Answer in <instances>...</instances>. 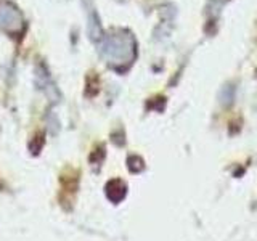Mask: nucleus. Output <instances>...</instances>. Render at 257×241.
I'll return each instance as SVG.
<instances>
[{
	"instance_id": "nucleus-1",
	"label": "nucleus",
	"mask_w": 257,
	"mask_h": 241,
	"mask_svg": "<svg viewBox=\"0 0 257 241\" xmlns=\"http://www.w3.org/2000/svg\"><path fill=\"white\" fill-rule=\"evenodd\" d=\"M103 52L111 61L122 63L124 60L132 58L134 44L128 37H111L108 39V42L104 44Z\"/></svg>"
}]
</instances>
